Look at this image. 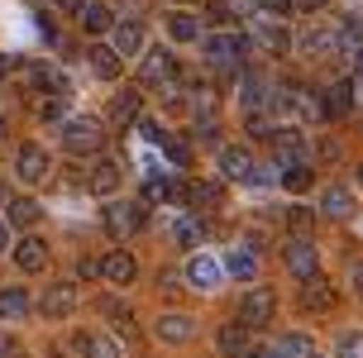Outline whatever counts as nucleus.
<instances>
[{
  "label": "nucleus",
  "instance_id": "1",
  "mask_svg": "<svg viewBox=\"0 0 363 358\" xmlns=\"http://www.w3.org/2000/svg\"><path fill=\"white\" fill-rule=\"evenodd\" d=\"M62 143H67V153H101V143H106V134H101V120H91V115H72L67 125H62Z\"/></svg>",
  "mask_w": 363,
  "mask_h": 358
},
{
  "label": "nucleus",
  "instance_id": "2",
  "mask_svg": "<svg viewBox=\"0 0 363 358\" xmlns=\"http://www.w3.org/2000/svg\"><path fill=\"white\" fill-rule=\"evenodd\" d=\"M244 48H249V43H244L239 34H211L201 53H206V62H211L216 72H239V62H244Z\"/></svg>",
  "mask_w": 363,
  "mask_h": 358
},
{
  "label": "nucleus",
  "instance_id": "3",
  "mask_svg": "<svg viewBox=\"0 0 363 358\" xmlns=\"http://www.w3.org/2000/svg\"><path fill=\"white\" fill-rule=\"evenodd\" d=\"M77 301H82L77 282H53L43 296H38V315H43V320H67V315L77 311Z\"/></svg>",
  "mask_w": 363,
  "mask_h": 358
},
{
  "label": "nucleus",
  "instance_id": "4",
  "mask_svg": "<svg viewBox=\"0 0 363 358\" xmlns=\"http://www.w3.org/2000/svg\"><path fill=\"white\" fill-rule=\"evenodd\" d=\"M272 311H277V296H272L268 286H254V291H244V301H239V320L249 325V330H263L272 320Z\"/></svg>",
  "mask_w": 363,
  "mask_h": 358
},
{
  "label": "nucleus",
  "instance_id": "5",
  "mask_svg": "<svg viewBox=\"0 0 363 358\" xmlns=\"http://www.w3.org/2000/svg\"><path fill=\"white\" fill-rule=\"evenodd\" d=\"M139 225H144V206H134V201H110L106 206V230L115 239H129Z\"/></svg>",
  "mask_w": 363,
  "mask_h": 358
},
{
  "label": "nucleus",
  "instance_id": "6",
  "mask_svg": "<svg viewBox=\"0 0 363 358\" xmlns=\"http://www.w3.org/2000/svg\"><path fill=\"white\" fill-rule=\"evenodd\" d=\"M282 263H287L296 277H315V272H320V253H315L311 239H291L287 249H282Z\"/></svg>",
  "mask_w": 363,
  "mask_h": 358
},
{
  "label": "nucleus",
  "instance_id": "7",
  "mask_svg": "<svg viewBox=\"0 0 363 358\" xmlns=\"http://www.w3.org/2000/svg\"><path fill=\"white\" fill-rule=\"evenodd\" d=\"M15 172H19V181H48V153L38 143H24L15 153Z\"/></svg>",
  "mask_w": 363,
  "mask_h": 358
},
{
  "label": "nucleus",
  "instance_id": "8",
  "mask_svg": "<svg viewBox=\"0 0 363 358\" xmlns=\"http://www.w3.org/2000/svg\"><path fill=\"white\" fill-rule=\"evenodd\" d=\"M182 277H186V286H196V291H216L220 286V263L211 258V253H196Z\"/></svg>",
  "mask_w": 363,
  "mask_h": 358
},
{
  "label": "nucleus",
  "instance_id": "9",
  "mask_svg": "<svg viewBox=\"0 0 363 358\" xmlns=\"http://www.w3.org/2000/svg\"><path fill=\"white\" fill-rule=\"evenodd\" d=\"M144 82L148 86H172V82H177V57L163 53V48H153V53L144 57Z\"/></svg>",
  "mask_w": 363,
  "mask_h": 358
},
{
  "label": "nucleus",
  "instance_id": "10",
  "mask_svg": "<svg viewBox=\"0 0 363 358\" xmlns=\"http://www.w3.org/2000/svg\"><path fill=\"white\" fill-rule=\"evenodd\" d=\"M186 206L196 215H216L225 206V186L220 181H196V186H186Z\"/></svg>",
  "mask_w": 363,
  "mask_h": 358
},
{
  "label": "nucleus",
  "instance_id": "11",
  "mask_svg": "<svg viewBox=\"0 0 363 358\" xmlns=\"http://www.w3.org/2000/svg\"><path fill=\"white\" fill-rule=\"evenodd\" d=\"M335 306V286L315 272V277H301V311H330Z\"/></svg>",
  "mask_w": 363,
  "mask_h": 358
},
{
  "label": "nucleus",
  "instance_id": "12",
  "mask_svg": "<svg viewBox=\"0 0 363 358\" xmlns=\"http://www.w3.org/2000/svg\"><path fill=\"white\" fill-rule=\"evenodd\" d=\"M216 344H220V358H249V325H244V320H230L216 335Z\"/></svg>",
  "mask_w": 363,
  "mask_h": 358
},
{
  "label": "nucleus",
  "instance_id": "13",
  "mask_svg": "<svg viewBox=\"0 0 363 358\" xmlns=\"http://www.w3.org/2000/svg\"><path fill=\"white\" fill-rule=\"evenodd\" d=\"M153 330H158V340H163V344H186L191 335H196V320L172 311V315H158V325H153Z\"/></svg>",
  "mask_w": 363,
  "mask_h": 358
},
{
  "label": "nucleus",
  "instance_id": "14",
  "mask_svg": "<svg viewBox=\"0 0 363 358\" xmlns=\"http://www.w3.org/2000/svg\"><path fill=\"white\" fill-rule=\"evenodd\" d=\"M86 191H96V196H115V191H120V162H110V158L96 162L91 177H86Z\"/></svg>",
  "mask_w": 363,
  "mask_h": 358
},
{
  "label": "nucleus",
  "instance_id": "15",
  "mask_svg": "<svg viewBox=\"0 0 363 358\" xmlns=\"http://www.w3.org/2000/svg\"><path fill=\"white\" fill-rule=\"evenodd\" d=\"M110 48H115L120 57H134L139 48H144V24H139V19H120V24H115V43H110Z\"/></svg>",
  "mask_w": 363,
  "mask_h": 358
},
{
  "label": "nucleus",
  "instance_id": "16",
  "mask_svg": "<svg viewBox=\"0 0 363 358\" xmlns=\"http://www.w3.org/2000/svg\"><path fill=\"white\" fill-rule=\"evenodd\" d=\"M254 167H258V162L249 158V148H220V172H225V177L249 181V177H254Z\"/></svg>",
  "mask_w": 363,
  "mask_h": 358
},
{
  "label": "nucleus",
  "instance_id": "17",
  "mask_svg": "<svg viewBox=\"0 0 363 358\" xmlns=\"http://www.w3.org/2000/svg\"><path fill=\"white\" fill-rule=\"evenodd\" d=\"M167 234H172V244L177 249H201V215H177L172 225H167Z\"/></svg>",
  "mask_w": 363,
  "mask_h": 358
},
{
  "label": "nucleus",
  "instance_id": "18",
  "mask_svg": "<svg viewBox=\"0 0 363 358\" xmlns=\"http://www.w3.org/2000/svg\"><path fill=\"white\" fill-rule=\"evenodd\" d=\"M101 272H106V277H110L115 286H129L134 277H139V263H134V253L120 249V253H110L106 263H101Z\"/></svg>",
  "mask_w": 363,
  "mask_h": 358
},
{
  "label": "nucleus",
  "instance_id": "19",
  "mask_svg": "<svg viewBox=\"0 0 363 358\" xmlns=\"http://www.w3.org/2000/svg\"><path fill=\"white\" fill-rule=\"evenodd\" d=\"M15 263L24 272H38L43 263H48V244H43V239H34V234H29V239H19V244H15Z\"/></svg>",
  "mask_w": 363,
  "mask_h": 358
},
{
  "label": "nucleus",
  "instance_id": "20",
  "mask_svg": "<svg viewBox=\"0 0 363 358\" xmlns=\"http://www.w3.org/2000/svg\"><path fill=\"white\" fill-rule=\"evenodd\" d=\"M139 115H144L139 91H115V96H110V120H115V125H134Z\"/></svg>",
  "mask_w": 363,
  "mask_h": 358
},
{
  "label": "nucleus",
  "instance_id": "21",
  "mask_svg": "<svg viewBox=\"0 0 363 358\" xmlns=\"http://www.w3.org/2000/svg\"><path fill=\"white\" fill-rule=\"evenodd\" d=\"M38 201L29 196H10V206H5V225H15V230H34V220H38Z\"/></svg>",
  "mask_w": 363,
  "mask_h": 358
},
{
  "label": "nucleus",
  "instance_id": "22",
  "mask_svg": "<svg viewBox=\"0 0 363 358\" xmlns=\"http://www.w3.org/2000/svg\"><path fill=\"white\" fill-rule=\"evenodd\" d=\"M29 315V291L24 286H0V320H24Z\"/></svg>",
  "mask_w": 363,
  "mask_h": 358
},
{
  "label": "nucleus",
  "instance_id": "23",
  "mask_svg": "<svg viewBox=\"0 0 363 358\" xmlns=\"http://www.w3.org/2000/svg\"><path fill=\"white\" fill-rule=\"evenodd\" d=\"M340 48V38L330 34V29H320V24H311L306 34H301V53H311V57H330Z\"/></svg>",
  "mask_w": 363,
  "mask_h": 358
},
{
  "label": "nucleus",
  "instance_id": "24",
  "mask_svg": "<svg viewBox=\"0 0 363 358\" xmlns=\"http://www.w3.org/2000/svg\"><path fill=\"white\" fill-rule=\"evenodd\" d=\"M29 82H34L38 91H53V96H67V77L57 67H48V62H29Z\"/></svg>",
  "mask_w": 363,
  "mask_h": 358
},
{
  "label": "nucleus",
  "instance_id": "25",
  "mask_svg": "<svg viewBox=\"0 0 363 358\" xmlns=\"http://www.w3.org/2000/svg\"><path fill=\"white\" fill-rule=\"evenodd\" d=\"M163 24H167V34L177 38V43H196V38H201V19L186 15V10H172Z\"/></svg>",
  "mask_w": 363,
  "mask_h": 358
},
{
  "label": "nucleus",
  "instance_id": "26",
  "mask_svg": "<svg viewBox=\"0 0 363 358\" xmlns=\"http://www.w3.org/2000/svg\"><path fill=\"white\" fill-rule=\"evenodd\" d=\"M254 38L268 48V53H287V29H282V19H263V24H254Z\"/></svg>",
  "mask_w": 363,
  "mask_h": 358
},
{
  "label": "nucleus",
  "instance_id": "27",
  "mask_svg": "<svg viewBox=\"0 0 363 358\" xmlns=\"http://www.w3.org/2000/svg\"><path fill=\"white\" fill-rule=\"evenodd\" d=\"M277 162H306V139L296 129H277Z\"/></svg>",
  "mask_w": 363,
  "mask_h": 358
},
{
  "label": "nucleus",
  "instance_id": "28",
  "mask_svg": "<svg viewBox=\"0 0 363 358\" xmlns=\"http://www.w3.org/2000/svg\"><path fill=\"white\" fill-rule=\"evenodd\" d=\"M225 272L239 277V282H254V277H258V258L239 244V249H230V258H225Z\"/></svg>",
  "mask_w": 363,
  "mask_h": 358
},
{
  "label": "nucleus",
  "instance_id": "29",
  "mask_svg": "<svg viewBox=\"0 0 363 358\" xmlns=\"http://www.w3.org/2000/svg\"><path fill=\"white\" fill-rule=\"evenodd\" d=\"M86 62H91V72H96V77H106V82H115V77H120V53H115V48H106V43H96V48L86 53Z\"/></svg>",
  "mask_w": 363,
  "mask_h": 358
},
{
  "label": "nucleus",
  "instance_id": "30",
  "mask_svg": "<svg viewBox=\"0 0 363 358\" xmlns=\"http://www.w3.org/2000/svg\"><path fill=\"white\" fill-rule=\"evenodd\" d=\"M77 354L82 358H120V349H115V340H106V335H77Z\"/></svg>",
  "mask_w": 363,
  "mask_h": 358
},
{
  "label": "nucleus",
  "instance_id": "31",
  "mask_svg": "<svg viewBox=\"0 0 363 358\" xmlns=\"http://www.w3.org/2000/svg\"><path fill=\"white\" fill-rule=\"evenodd\" d=\"M320 106H325V115H335V120L349 115V110H354V86H349V82H335V86L325 91V101H320Z\"/></svg>",
  "mask_w": 363,
  "mask_h": 358
},
{
  "label": "nucleus",
  "instance_id": "32",
  "mask_svg": "<svg viewBox=\"0 0 363 358\" xmlns=\"http://www.w3.org/2000/svg\"><path fill=\"white\" fill-rule=\"evenodd\" d=\"M77 19H82V29H86V34H106V29H115L110 10H106V5H96V0H91V5H82V10H77Z\"/></svg>",
  "mask_w": 363,
  "mask_h": 358
},
{
  "label": "nucleus",
  "instance_id": "33",
  "mask_svg": "<svg viewBox=\"0 0 363 358\" xmlns=\"http://www.w3.org/2000/svg\"><path fill=\"white\" fill-rule=\"evenodd\" d=\"M320 206H325V215H335V220H349V215H354V196H349L345 186H325Z\"/></svg>",
  "mask_w": 363,
  "mask_h": 358
},
{
  "label": "nucleus",
  "instance_id": "34",
  "mask_svg": "<svg viewBox=\"0 0 363 358\" xmlns=\"http://www.w3.org/2000/svg\"><path fill=\"white\" fill-rule=\"evenodd\" d=\"M311 177H315V172H311V162H287V167H277V181H282L287 191H306Z\"/></svg>",
  "mask_w": 363,
  "mask_h": 358
},
{
  "label": "nucleus",
  "instance_id": "35",
  "mask_svg": "<svg viewBox=\"0 0 363 358\" xmlns=\"http://www.w3.org/2000/svg\"><path fill=\"white\" fill-rule=\"evenodd\" d=\"M263 96H268V82H263V77H254V72H249V77H244V86H239V101H244V110H249V115H254V110L263 106Z\"/></svg>",
  "mask_w": 363,
  "mask_h": 358
},
{
  "label": "nucleus",
  "instance_id": "36",
  "mask_svg": "<svg viewBox=\"0 0 363 358\" xmlns=\"http://www.w3.org/2000/svg\"><path fill=\"white\" fill-rule=\"evenodd\" d=\"M272 354H277V358H311L315 349H311V340H306V335H287V340L277 344Z\"/></svg>",
  "mask_w": 363,
  "mask_h": 358
},
{
  "label": "nucleus",
  "instance_id": "37",
  "mask_svg": "<svg viewBox=\"0 0 363 358\" xmlns=\"http://www.w3.org/2000/svg\"><path fill=\"white\" fill-rule=\"evenodd\" d=\"M282 220H287V230L296 234V239H306V234H311V225H315V215H311L306 206H291V211L282 215Z\"/></svg>",
  "mask_w": 363,
  "mask_h": 358
},
{
  "label": "nucleus",
  "instance_id": "38",
  "mask_svg": "<svg viewBox=\"0 0 363 358\" xmlns=\"http://www.w3.org/2000/svg\"><path fill=\"white\" fill-rule=\"evenodd\" d=\"M101 311H106V320L115 325V330H134V311H129V306H120V301H101Z\"/></svg>",
  "mask_w": 363,
  "mask_h": 358
},
{
  "label": "nucleus",
  "instance_id": "39",
  "mask_svg": "<svg viewBox=\"0 0 363 358\" xmlns=\"http://www.w3.org/2000/svg\"><path fill=\"white\" fill-rule=\"evenodd\" d=\"M335 358H363V330H345L335 344Z\"/></svg>",
  "mask_w": 363,
  "mask_h": 358
},
{
  "label": "nucleus",
  "instance_id": "40",
  "mask_svg": "<svg viewBox=\"0 0 363 358\" xmlns=\"http://www.w3.org/2000/svg\"><path fill=\"white\" fill-rule=\"evenodd\" d=\"M335 38H340V48H354V43H363V19L349 15L345 24H340V34H335Z\"/></svg>",
  "mask_w": 363,
  "mask_h": 358
},
{
  "label": "nucleus",
  "instance_id": "41",
  "mask_svg": "<svg viewBox=\"0 0 363 358\" xmlns=\"http://www.w3.org/2000/svg\"><path fill=\"white\" fill-rule=\"evenodd\" d=\"M134 129H139V134H144L148 143H158V148L167 143V129L158 125V120H148V115H139V120H134Z\"/></svg>",
  "mask_w": 363,
  "mask_h": 358
},
{
  "label": "nucleus",
  "instance_id": "42",
  "mask_svg": "<svg viewBox=\"0 0 363 358\" xmlns=\"http://www.w3.org/2000/svg\"><path fill=\"white\" fill-rule=\"evenodd\" d=\"M38 120H62V96H43V106H38Z\"/></svg>",
  "mask_w": 363,
  "mask_h": 358
},
{
  "label": "nucleus",
  "instance_id": "43",
  "mask_svg": "<svg viewBox=\"0 0 363 358\" xmlns=\"http://www.w3.org/2000/svg\"><path fill=\"white\" fill-rule=\"evenodd\" d=\"M258 5H263L268 15H287V10H291V0H258Z\"/></svg>",
  "mask_w": 363,
  "mask_h": 358
},
{
  "label": "nucleus",
  "instance_id": "44",
  "mask_svg": "<svg viewBox=\"0 0 363 358\" xmlns=\"http://www.w3.org/2000/svg\"><path fill=\"white\" fill-rule=\"evenodd\" d=\"M349 286L363 296V263H349Z\"/></svg>",
  "mask_w": 363,
  "mask_h": 358
},
{
  "label": "nucleus",
  "instance_id": "45",
  "mask_svg": "<svg viewBox=\"0 0 363 358\" xmlns=\"http://www.w3.org/2000/svg\"><path fill=\"white\" fill-rule=\"evenodd\" d=\"M96 272H101L96 258H82V263H77V277H96Z\"/></svg>",
  "mask_w": 363,
  "mask_h": 358
},
{
  "label": "nucleus",
  "instance_id": "46",
  "mask_svg": "<svg viewBox=\"0 0 363 358\" xmlns=\"http://www.w3.org/2000/svg\"><path fill=\"white\" fill-rule=\"evenodd\" d=\"M182 286V277H172V272H163V277H158V291H177Z\"/></svg>",
  "mask_w": 363,
  "mask_h": 358
},
{
  "label": "nucleus",
  "instance_id": "47",
  "mask_svg": "<svg viewBox=\"0 0 363 358\" xmlns=\"http://www.w3.org/2000/svg\"><path fill=\"white\" fill-rule=\"evenodd\" d=\"M57 10H62V15H77V10H82V5H86V0H53Z\"/></svg>",
  "mask_w": 363,
  "mask_h": 358
},
{
  "label": "nucleus",
  "instance_id": "48",
  "mask_svg": "<svg viewBox=\"0 0 363 358\" xmlns=\"http://www.w3.org/2000/svg\"><path fill=\"white\" fill-rule=\"evenodd\" d=\"M211 19L216 24H230V5H211Z\"/></svg>",
  "mask_w": 363,
  "mask_h": 358
},
{
  "label": "nucleus",
  "instance_id": "49",
  "mask_svg": "<svg viewBox=\"0 0 363 358\" xmlns=\"http://www.w3.org/2000/svg\"><path fill=\"white\" fill-rule=\"evenodd\" d=\"M0 358H19V349L10 344V335H0Z\"/></svg>",
  "mask_w": 363,
  "mask_h": 358
},
{
  "label": "nucleus",
  "instance_id": "50",
  "mask_svg": "<svg viewBox=\"0 0 363 358\" xmlns=\"http://www.w3.org/2000/svg\"><path fill=\"white\" fill-rule=\"evenodd\" d=\"M291 5H296V10H311V15H315V10H320L325 0H291Z\"/></svg>",
  "mask_w": 363,
  "mask_h": 358
},
{
  "label": "nucleus",
  "instance_id": "51",
  "mask_svg": "<svg viewBox=\"0 0 363 358\" xmlns=\"http://www.w3.org/2000/svg\"><path fill=\"white\" fill-rule=\"evenodd\" d=\"M10 249V225H5V220H0V253Z\"/></svg>",
  "mask_w": 363,
  "mask_h": 358
},
{
  "label": "nucleus",
  "instance_id": "52",
  "mask_svg": "<svg viewBox=\"0 0 363 358\" xmlns=\"http://www.w3.org/2000/svg\"><path fill=\"white\" fill-rule=\"evenodd\" d=\"M249 358H277L272 349H249Z\"/></svg>",
  "mask_w": 363,
  "mask_h": 358
},
{
  "label": "nucleus",
  "instance_id": "53",
  "mask_svg": "<svg viewBox=\"0 0 363 358\" xmlns=\"http://www.w3.org/2000/svg\"><path fill=\"white\" fill-rule=\"evenodd\" d=\"M354 72H359V77H363V48H359V53H354Z\"/></svg>",
  "mask_w": 363,
  "mask_h": 358
},
{
  "label": "nucleus",
  "instance_id": "54",
  "mask_svg": "<svg viewBox=\"0 0 363 358\" xmlns=\"http://www.w3.org/2000/svg\"><path fill=\"white\" fill-rule=\"evenodd\" d=\"M354 177H359V191H363V162H359V167H354Z\"/></svg>",
  "mask_w": 363,
  "mask_h": 358
},
{
  "label": "nucleus",
  "instance_id": "55",
  "mask_svg": "<svg viewBox=\"0 0 363 358\" xmlns=\"http://www.w3.org/2000/svg\"><path fill=\"white\" fill-rule=\"evenodd\" d=\"M5 72H10V57H0V77H5Z\"/></svg>",
  "mask_w": 363,
  "mask_h": 358
},
{
  "label": "nucleus",
  "instance_id": "56",
  "mask_svg": "<svg viewBox=\"0 0 363 358\" xmlns=\"http://www.w3.org/2000/svg\"><path fill=\"white\" fill-rule=\"evenodd\" d=\"M5 134H10V129H5V120H0V148H5Z\"/></svg>",
  "mask_w": 363,
  "mask_h": 358
},
{
  "label": "nucleus",
  "instance_id": "57",
  "mask_svg": "<svg viewBox=\"0 0 363 358\" xmlns=\"http://www.w3.org/2000/svg\"><path fill=\"white\" fill-rule=\"evenodd\" d=\"M239 5H258V0H239Z\"/></svg>",
  "mask_w": 363,
  "mask_h": 358
},
{
  "label": "nucleus",
  "instance_id": "58",
  "mask_svg": "<svg viewBox=\"0 0 363 358\" xmlns=\"http://www.w3.org/2000/svg\"><path fill=\"white\" fill-rule=\"evenodd\" d=\"M182 5H191V0H182Z\"/></svg>",
  "mask_w": 363,
  "mask_h": 358
},
{
  "label": "nucleus",
  "instance_id": "59",
  "mask_svg": "<svg viewBox=\"0 0 363 358\" xmlns=\"http://www.w3.org/2000/svg\"><path fill=\"white\" fill-rule=\"evenodd\" d=\"M311 358H320V354H311Z\"/></svg>",
  "mask_w": 363,
  "mask_h": 358
},
{
  "label": "nucleus",
  "instance_id": "60",
  "mask_svg": "<svg viewBox=\"0 0 363 358\" xmlns=\"http://www.w3.org/2000/svg\"><path fill=\"white\" fill-rule=\"evenodd\" d=\"M48 358H53V354H48Z\"/></svg>",
  "mask_w": 363,
  "mask_h": 358
}]
</instances>
